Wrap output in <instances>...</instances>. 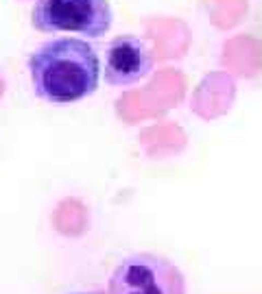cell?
Wrapping results in <instances>:
<instances>
[{
	"label": "cell",
	"instance_id": "6da1fadb",
	"mask_svg": "<svg viewBox=\"0 0 262 294\" xmlns=\"http://www.w3.org/2000/svg\"><path fill=\"white\" fill-rule=\"evenodd\" d=\"M28 75L40 100L48 105H72L96 92L101 61L85 40L55 38L31 53Z\"/></svg>",
	"mask_w": 262,
	"mask_h": 294
},
{
	"label": "cell",
	"instance_id": "7a4b0ae2",
	"mask_svg": "<svg viewBox=\"0 0 262 294\" xmlns=\"http://www.w3.org/2000/svg\"><path fill=\"white\" fill-rule=\"evenodd\" d=\"M109 0H35L31 24L40 33H77L103 38L112 28Z\"/></svg>",
	"mask_w": 262,
	"mask_h": 294
},
{
	"label": "cell",
	"instance_id": "3957f363",
	"mask_svg": "<svg viewBox=\"0 0 262 294\" xmlns=\"http://www.w3.org/2000/svg\"><path fill=\"white\" fill-rule=\"evenodd\" d=\"M107 294H186V279L162 255L131 253L109 275Z\"/></svg>",
	"mask_w": 262,
	"mask_h": 294
},
{
	"label": "cell",
	"instance_id": "277c9868",
	"mask_svg": "<svg viewBox=\"0 0 262 294\" xmlns=\"http://www.w3.org/2000/svg\"><path fill=\"white\" fill-rule=\"evenodd\" d=\"M153 68V53L147 42L136 35H118L109 42L105 55V83L125 87L138 83Z\"/></svg>",
	"mask_w": 262,
	"mask_h": 294
},
{
	"label": "cell",
	"instance_id": "5b68a950",
	"mask_svg": "<svg viewBox=\"0 0 262 294\" xmlns=\"http://www.w3.org/2000/svg\"><path fill=\"white\" fill-rule=\"evenodd\" d=\"M72 294H90V292H72Z\"/></svg>",
	"mask_w": 262,
	"mask_h": 294
}]
</instances>
